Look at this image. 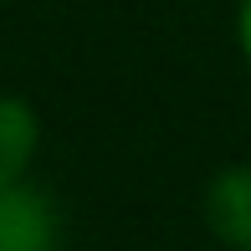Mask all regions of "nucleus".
<instances>
[{
    "label": "nucleus",
    "mask_w": 251,
    "mask_h": 251,
    "mask_svg": "<svg viewBox=\"0 0 251 251\" xmlns=\"http://www.w3.org/2000/svg\"><path fill=\"white\" fill-rule=\"evenodd\" d=\"M0 251H56V205L26 179L0 190Z\"/></svg>",
    "instance_id": "nucleus-1"
},
{
    "label": "nucleus",
    "mask_w": 251,
    "mask_h": 251,
    "mask_svg": "<svg viewBox=\"0 0 251 251\" xmlns=\"http://www.w3.org/2000/svg\"><path fill=\"white\" fill-rule=\"evenodd\" d=\"M205 226L231 251H251V164H226L205 185Z\"/></svg>",
    "instance_id": "nucleus-2"
},
{
    "label": "nucleus",
    "mask_w": 251,
    "mask_h": 251,
    "mask_svg": "<svg viewBox=\"0 0 251 251\" xmlns=\"http://www.w3.org/2000/svg\"><path fill=\"white\" fill-rule=\"evenodd\" d=\"M36 149H41V118L26 98L16 93H0V190L5 185H21L36 164Z\"/></svg>",
    "instance_id": "nucleus-3"
},
{
    "label": "nucleus",
    "mask_w": 251,
    "mask_h": 251,
    "mask_svg": "<svg viewBox=\"0 0 251 251\" xmlns=\"http://www.w3.org/2000/svg\"><path fill=\"white\" fill-rule=\"evenodd\" d=\"M236 47L251 67V0H236Z\"/></svg>",
    "instance_id": "nucleus-4"
}]
</instances>
